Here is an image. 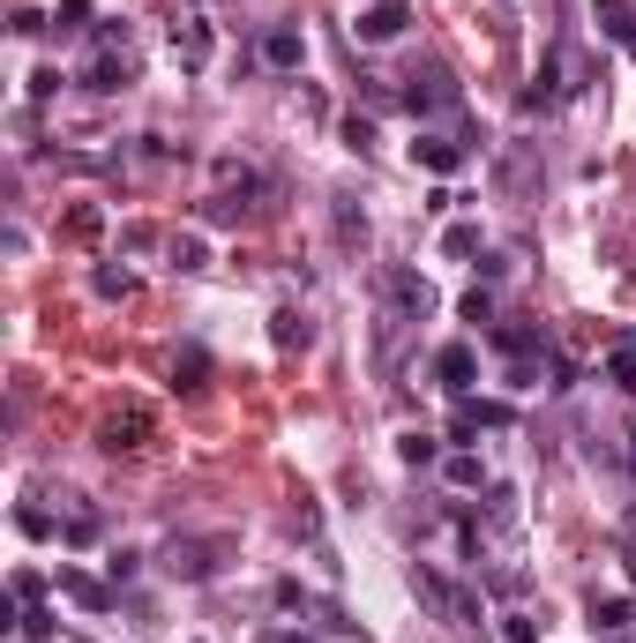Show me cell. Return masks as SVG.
Wrapping results in <instances>:
<instances>
[{
	"label": "cell",
	"instance_id": "obj_26",
	"mask_svg": "<svg viewBox=\"0 0 636 643\" xmlns=\"http://www.w3.org/2000/svg\"><path fill=\"white\" fill-rule=\"evenodd\" d=\"M606 375H614V382L629 389L636 397V344H614V359H606Z\"/></svg>",
	"mask_w": 636,
	"mask_h": 643
},
{
	"label": "cell",
	"instance_id": "obj_6",
	"mask_svg": "<svg viewBox=\"0 0 636 643\" xmlns=\"http://www.w3.org/2000/svg\"><path fill=\"white\" fill-rule=\"evenodd\" d=\"M150 427H158V420H150L143 404H121V412L98 420V449H105V457H135V449L150 441Z\"/></svg>",
	"mask_w": 636,
	"mask_h": 643
},
{
	"label": "cell",
	"instance_id": "obj_7",
	"mask_svg": "<svg viewBox=\"0 0 636 643\" xmlns=\"http://www.w3.org/2000/svg\"><path fill=\"white\" fill-rule=\"evenodd\" d=\"M211 53H217V31H211V15H172V60L195 76V68H211Z\"/></svg>",
	"mask_w": 636,
	"mask_h": 643
},
{
	"label": "cell",
	"instance_id": "obj_31",
	"mask_svg": "<svg viewBox=\"0 0 636 643\" xmlns=\"http://www.w3.org/2000/svg\"><path fill=\"white\" fill-rule=\"evenodd\" d=\"M15 629H23V636H31V643H53V613H45V606H31V613H23Z\"/></svg>",
	"mask_w": 636,
	"mask_h": 643
},
{
	"label": "cell",
	"instance_id": "obj_5",
	"mask_svg": "<svg viewBox=\"0 0 636 643\" xmlns=\"http://www.w3.org/2000/svg\"><path fill=\"white\" fill-rule=\"evenodd\" d=\"M397 97H405V113H420V120H427V113H457V105H465V90H457L450 68H412Z\"/></svg>",
	"mask_w": 636,
	"mask_h": 643
},
{
	"label": "cell",
	"instance_id": "obj_28",
	"mask_svg": "<svg viewBox=\"0 0 636 643\" xmlns=\"http://www.w3.org/2000/svg\"><path fill=\"white\" fill-rule=\"evenodd\" d=\"M442 248H450V255H479V225H450Z\"/></svg>",
	"mask_w": 636,
	"mask_h": 643
},
{
	"label": "cell",
	"instance_id": "obj_3",
	"mask_svg": "<svg viewBox=\"0 0 636 643\" xmlns=\"http://www.w3.org/2000/svg\"><path fill=\"white\" fill-rule=\"evenodd\" d=\"M225 554H232L225 531H211V539H172L166 547V576H180V584H211L217 569H225Z\"/></svg>",
	"mask_w": 636,
	"mask_h": 643
},
{
	"label": "cell",
	"instance_id": "obj_19",
	"mask_svg": "<svg viewBox=\"0 0 636 643\" xmlns=\"http://www.w3.org/2000/svg\"><path fill=\"white\" fill-rule=\"evenodd\" d=\"M338 248H367V210H360V203H352V195H338Z\"/></svg>",
	"mask_w": 636,
	"mask_h": 643
},
{
	"label": "cell",
	"instance_id": "obj_4",
	"mask_svg": "<svg viewBox=\"0 0 636 643\" xmlns=\"http://www.w3.org/2000/svg\"><path fill=\"white\" fill-rule=\"evenodd\" d=\"M382 314H397V322H427V314H434V285H427L420 269L389 262V269H382Z\"/></svg>",
	"mask_w": 636,
	"mask_h": 643
},
{
	"label": "cell",
	"instance_id": "obj_10",
	"mask_svg": "<svg viewBox=\"0 0 636 643\" xmlns=\"http://www.w3.org/2000/svg\"><path fill=\"white\" fill-rule=\"evenodd\" d=\"M472 375H479V352H472V344H442V352H434V382L450 389V397H465Z\"/></svg>",
	"mask_w": 636,
	"mask_h": 643
},
{
	"label": "cell",
	"instance_id": "obj_37",
	"mask_svg": "<svg viewBox=\"0 0 636 643\" xmlns=\"http://www.w3.org/2000/svg\"><path fill=\"white\" fill-rule=\"evenodd\" d=\"M15 599H23V606H45V584L31 576V569H15Z\"/></svg>",
	"mask_w": 636,
	"mask_h": 643
},
{
	"label": "cell",
	"instance_id": "obj_22",
	"mask_svg": "<svg viewBox=\"0 0 636 643\" xmlns=\"http://www.w3.org/2000/svg\"><path fill=\"white\" fill-rule=\"evenodd\" d=\"M172 269H211V248H203L195 232H180V240H172Z\"/></svg>",
	"mask_w": 636,
	"mask_h": 643
},
{
	"label": "cell",
	"instance_id": "obj_12",
	"mask_svg": "<svg viewBox=\"0 0 636 643\" xmlns=\"http://www.w3.org/2000/svg\"><path fill=\"white\" fill-rule=\"evenodd\" d=\"M135 83V68H127V53H98L83 68V90H98V97H113V90H127Z\"/></svg>",
	"mask_w": 636,
	"mask_h": 643
},
{
	"label": "cell",
	"instance_id": "obj_29",
	"mask_svg": "<svg viewBox=\"0 0 636 643\" xmlns=\"http://www.w3.org/2000/svg\"><path fill=\"white\" fill-rule=\"evenodd\" d=\"M502 187H509V195H532V158H509V165H502Z\"/></svg>",
	"mask_w": 636,
	"mask_h": 643
},
{
	"label": "cell",
	"instance_id": "obj_24",
	"mask_svg": "<svg viewBox=\"0 0 636 643\" xmlns=\"http://www.w3.org/2000/svg\"><path fill=\"white\" fill-rule=\"evenodd\" d=\"M397 457H405V464L420 472V464H434L442 449H434V434H405V441H397Z\"/></svg>",
	"mask_w": 636,
	"mask_h": 643
},
{
	"label": "cell",
	"instance_id": "obj_2",
	"mask_svg": "<svg viewBox=\"0 0 636 643\" xmlns=\"http://www.w3.org/2000/svg\"><path fill=\"white\" fill-rule=\"evenodd\" d=\"M405 584H412V599H420L434 621H450V629H479V621H487L479 592H472V584H457V576H442L434 561H412V569H405Z\"/></svg>",
	"mask_w": 636,
	"mask_h": 643
},
{
	"label": "cell",
	"instance_id": "obj_41",
	"mask_svg": "<svg viewBox=\"0 0 636 643\" xmlns=\"http://www.w3.org/2000/svg\"><path fill=\"white\" fill-rule=\"evenodd\" d=\"M270 643H307V636H270Z\"/></svg>",
	"mask_w": 636,
	"mask_h": 643
},
{
	"label": "cell",
	"instance_id": "obj_32",
	"mask_svg": "<svg viewBox=\"0 0 636 643\" xmlns=\"http://www.w3.org/2000/svg\"><path fill=\"white\" fill-rule=\"evenodd\" d=\"M68 232H76V240H98V232H105V210H90V203H83V210L68 217Z\"/></svg>",
	"mask_w": 636,
	"mask_h": 643
},
{
	"label": "cell",
	"instance_id": "obj_15",
	"mask_svg": "<svg viewBox=\"0 0 636 643\" xmlns=\"http://www.w3.org/2000/svg\"><path fill=\"white\" fill-rule=\"evenodd\" d=\"M60 592L83 606V613H113V592H105L98 576H83V569H60Z\"/></svg>",
	"mask_w": 636,
	"mask_h": 643
},
{
	"label": "cell",
	"instance_id": "obj_21",
	"mask_svg": "<svg viewBox=\"0 0 636 643\" xmlns=\"http://www.w3.org/2000/svg\"><path fill=\"white\" fill-rule=\"evenodd\" d=\"M98 531H105V524H98V509H68V524H60V539H68V547H90Z\"/></svg>",
	"mask_w": 636,
	"mask_h": 643
},
{
	"label": "cell",
	"instance_id": "obj_40",
	"mask_svg": "<svg viewBox=\"0 0 636 643\" xmlns=\"http://www.w3.org/2000/svg\"><path fill=\"white\" fill-rule=\"evenodd\" d=\"M622 441H629V472H636V427H629V434H622Z\"/></svg>",
	"mask_w": 636,
	"mask_h": 643
},
{
	"label": "cell",
	"instance_id": "obj_13",
	"mask_svg": "<svg viewBox=\"0 0 636 643\" xmlns=\"http://www.w3.org/2000/svg\"><path fill=\"white\" fill-rule=\"evenodd\" d=\"M262 60H270V68H285V76H293L299 60H307V38H299L293 23H277V31H262Z\"/></svg>",
	"mask_w": 636,
	"mask_h": 643
},
{
	"label": "cell",
	"instance_id": "obj_35",
	"mask_svg": "<svg viewBox=\"0 0 636 643\" xmlns=\"http://www.w3.org/2000/svg\"><path fill=\"white\" fill-rule=\"evenodd\" d=\"M457 314H465L472 330H479V322H495V300H487V292H465V307H457Z\"/></svg>",
	"mask_w": 636,
	"mask_h": 643
},
{
	"label": "cell",
	"instance_id": "obj_30",
	"mask_svg": "<svg viewBox=\"0 0 636 643\" xmlns=\"http://www.w3.org/2000/svg\"><path fill=\"white\" fill-rule=\"evenodd\" d=\"M15 531H23V539H53V516L45 509H15Z\"/></svg>",
	"mask_w": 636,
	"mask_h": 643
},
{
	"label": "cell",
	"instance_id": "obj_8",
	"mask_svg": "<svg viewBox=\"0 0 636 643\" xmlns=\"http://www.w3.org/2000/svg\"><path fill=\"white\" fill-rule=\"evenodd\" d=\"M465 158H472L465 135H434V128L412 135V165H427V172H465Z\"/></svg>",
	"mask_w": 636,
	"mask_h": 643
},
{
	"label": "cell",
	"instance_id": "obj_38",
	"mask_svg": "<svg viewBox=\"0 0 636 643\" xmlns=\"http://www.w3.org/2000/svg\"><path fill=\"white\" fill-rule=\"evenodd\" d=\"M53 90H60V68H38V76H31V97H38V105H45Z\"/></svg>",
	"mask_w": 636,
	"mask_h": 643
},
{
	"label": "cell",
	"instance_id": "obj_25",
	"mask_svg": "<svg viewBox=\"0 0 636 643\" xmlns=\"http://www.w3.org/2000/svg\"><path fill=\"white\" fill-rule=\"evenodd\" d=\"M53 31H60V38H76V31H90V0H60Z\"/></svg>",
	"mask_w": 636,
	"mask_h": 643
},
{
	"label": "cell",
	"instance_id": "obj_16",
	"mask_svg": "<svg viewBox=\"0 0 636 643\" xmlns=\"http://www.w3.org/2000/svg\"><path fill=\"white\" fill-rule=\"evenodd\" d=\"M592 15H599V31H606L614 45H629L636 53V8L629 0H592Z\"/></svg>",
	"mask_w": 636,
	"mask_h": 643
},
{
	"label": "cell",
	"instance_id": "obj_34",
	"mask_svg": "<svg viewBox=\"0 0 636 643\" xmlns=\"http://www.w3.org/2000/svg\"><path fill=\"white\" fill-rule=\"evenodd\" d=\"M622 569H629V576H636V502H629V509H622Z\"/></svg>",
	"mask_w": 636,
	"mask_h": 643
},
{
	"label": "cell",
	"instance_id": "obj_9",
	"mask_svg": "<svg viewBox=\"0 0 636 643\" xmlns=\"http://www.w3.org/2000/svg\"><path fill=\"white\" fill-rule=\"evenodd\" d=\"M405 23H412V0H375L352 31H360V45H389V38H405Z\"/></svg>",
	"mask_w": 636,
	"mask_h": 643
},
{
	"label": "cell",
	"instance_id": "obj_17",
	"mask_svg": "<svg viewBox=\"0 0 636 643\" xmlns=\"http://www.w3.org/2000/svg\"><path fill=\"white\" fill-rule=\"evenodd\" d=\"M457 434H479V427H509V404H472V397H457V420H450Z\"/></svg>",
	"mask_w": 636,
	"mask_h": 643
},
{
	"label": "cell",
	"instance_id": "obj_23",
	"mask_svg": "<svg viewBox=\"0 0 636 643\" xmlns=\"http://www.w3.org/2000/svg\"><path fill=\"white\" fill-rule=\"evenodd\" d=\"M90 292H98V300H127V292H135V277H127V269H98V277H90Z\"/></svg>",
	"mask_w": 636,
	"mask_h": 643
},
{
	"label": "cell",
	"instance_id": "obj_1",
	"mask_svg": "<svg viewBox=\"0 0 636 643\" xmlns=\"http://www.w3.org/2000/svg\"><path fill=\"white\" fill-rule=\"evenodd\" d=\"M584 83H592L584 45H577V38H554L547 60H540V76H532V90H524L516 105H524V113H561L569 97H584Z\"/></svg>",
	"mask_w": 636,
	"mask_h": 643
},
{
	"label": "cell",
	"instance_id": "obj_27",
	"mask_svg": "<svg viewBox=\"0 0 636 643\" xmlns=\"http://www.w3.org/2000/svg\"><path fill=\"white\" fill-rule=\"evenodd\" d=\"M344 150H360V158H367V150H375V120H360V113H352V120H344Z\"/></svg>",
	"mask_w": 636,
	"mask_h": 643
},
{
	"label": "cell",
	"instance_id": "obj_11",
	"mask_svg": "<svg viewBox=\"0 0 636 643\" xmlns=\"http://www.w3.org/2000/svg\"><path fill=\"white\" fill-rule=\"evenodd\" d=\"M584 621H592V636H622V629L636 621V606L622 599V592H606V599L592 592V606H584Z\"/></svg>",
	"mask_w": 636,
	"mask_h": 643
},
{
	"label": "cell",
	"instance_id": "obj_20",
	"mask_svg": "<svg viewBox=\"0 0 636 643\" xmlns=\"http://www.w3.org/2000/svg\"><path fill=\"white\" fill-rule=\"evenodd\" d=\"M203 375H211V352H203V344H188V352H180V367H172V389H203Z\"/></svg>",
	"mask_w": 636,
	"mask_h": 643
},
{
	"label": "cell",
	"instance_id": "obj_39",
	"mask_svg": "<svg viewBox=\"0 0 636 643\" xmlns=\"http://www.w3.org/2000/svg\"><path fill=\"white\" fill-rule=\"evenodd\" d=\"M599 643H636V629H622V636H599Z\"/></svg>",
	"mask_w": 636,
	"mask_h": 643
},
{
	"label": "cell",
	"instance_id": "obj_18",
	"mask_svg": "<svg viewBox=\"0 0 636 643\" xmlns=\"http://www.w3.org/2000/svg\"><path fill=\"white\" fill-rule=\"evenodd\" d=\"M442 479H450L457 494H479V486H487V464H479L472 449H457V457H442Z\"/></svg>",
	"mask_w": 636,
	"mask_h": 643
},
{
	"label": "cell",
	"instance_id": "obj_33",
	"mask_svg": "<svg viewBox=\"0 0 636 643\" xmlns=\"http://www.w3.org/2000/svg\"><path fill=\"white\" fill-rule=\"evenodd\" d=\"M8 31H15V38H38V31H53V23H45L38 8H15V15H8Z\"/></svg>",
	"mask_w": 636,
	"mask_h": 643
},
{
	"label": "cell",
	"instance_id": "obj_36",
	"mask_svg": "<svg viewBox=\"0 0 636 643\" xmlns=\"http://www.w3.org/2000/svg\"><path fill=\"white\" fill-rule=\"evenodd\" d=\"M502 643H540V629H532V613H509V621H502Z\"/></svg>",
	"mask_w": 636,
	"mask_h": 643
},
{
	"label": "cell",
	"instance_id": "obj_14",
	"mask_svg": "<svg viewBox=\"0 0 636 643\" xmlns=\"http://www.w3.org/2000/svg\"><path fill=\"white\" fill-rule=\"evenodd\" d=\"M270 344H277V352H307V344H315V322H307L299 307H277V314H270Z\"/></svg>",
	"mask_w": 636,
	"mask_h": 643
}]
</instances>
